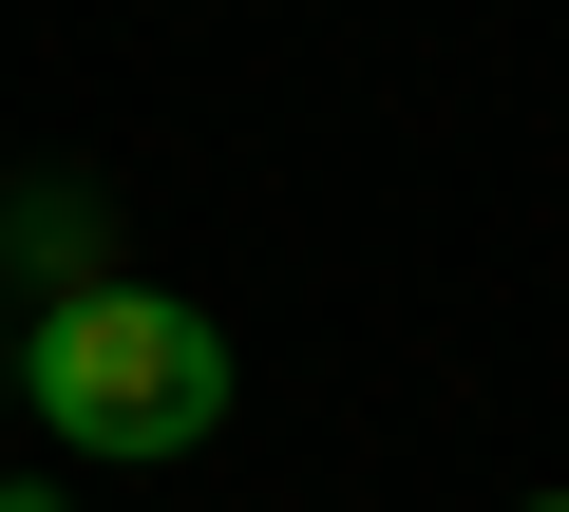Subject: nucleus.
<instances>
[{
  "label": "nucleus",
  "instance_id": "f257e3e1",
  "mask_svg": "<svg viewBox=\"0 0 569 512\" xmlns=\"http://www.w3.org/2000/svg\"><path fill=\"white\" fill-rule=\"evenodd\" d=\"M20 399H39L58 455H190L228 418V323L171 304V285H77L20 342Z\"/></svg>",
  "mask_w": 569,
  "mask_h": 512
},
{
  "label": "nucleus",
  "instance_id": "f03ea898",
  "mask_svg": "<svg viewBox=\"0 0 569 512\" xmlns=\"http://www.w3.org/2000/svg\"><path fill=\"white\" fill-rule=\"evenodd\" d=\"M0 247H20V267H39L58 304H77V285H114V267H96V209H77V190H20V209H0Z\"/></svg>",
  "mask_w": 569,
  "mask_h": 512
},
{
  "label": "nucleus",
  "instance_id": "7ed1b4c3",
  "mask_svg": "<svg viewBox=\"0 0 569 512\" xmlns=\"http://www.w3.org/2000/svg\"><path fill=\"white\" fill-rule=\"evenodd\" d=\"M0 512H58V493H0Z\"/></svg>",
  "mask_w": 569,
  "mask_h": 512
},
{
  "label": "nucleus",
  "instance_id": "20e7f679",
  "mask_svg": "<svg viewBox=\"0 0 569 512\" xmlns=\"http://www.w3.org/2000/svg\"><path fill=\"white\" fill-rule=\"evenodd\" d=\"M531 512H569V493H531Z\"/></svg>",
  "mask_w": 569,
  "mask_h": 512
}]
</instances>
